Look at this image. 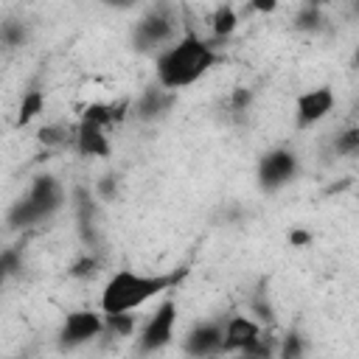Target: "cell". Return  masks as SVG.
<instances>
[{
	"label": "cell",
	"instance_id": "obj_4",
	"mask_svg": "<svg viewBox=\"0 0 359 359\" xmlns=\"http://www.w3.org/2000/svg\"><path fill=\"white\" fill-rule=\"evenodd\" d=\"M177 20L171 14V8L160 6V8H151L149 14H143L135 28H132V45L143 53L149 50H157L163 53L171 42H177Z\"/></svg>",
	"mask_w": 359,
	"mask_h": 359
},
{
	"label": "cell",
	"instance_id": "obj_21",
	"mask_svg": "<svg viewBox=\"0 0 359 359\" xmlns=\"http://www.w3.org/2000/svg\"><path fill=\"white\" fill-rule=\"evenodd\" d=\"M107 320V331L115 334V337H129L135 331V314H104Z\"/></svg>",
	"mask_w": 359,
	"mask_h": 359
},
{
	"label": "cell",
	"instance_id": "obj_12",
	"mask_svg": "<svg viewBox=\"0 0 359 359\" xmlns=\"http://www.w3.org/2000/svg\"><path fill=\"white\" fill-rule=\"evenodd\" d=\"M174 101H177V93L165 90V87H160V84H151V87H146V90L140 93V98L132 104V115H135L137 121H157V118H163V115L174 107Z\"/></svg>",
	"mask_w": 359,
	"mask_h": 359
},
{
	"label": "cell",
	"instance_id": "obj_7",
	"mask_svg": "<svg viewBox=\"0 0 359 359\" xmlns=\"http://www.w3.org/2000/svg\"><path fill=\"white\" fill-rule=\"evenodd\" d=\"M174 328H177V300L174 297H165L163 303H157V309L143 323V328L137 334V351L140 353H157V351H163L165 345H171Z\"/></svg>",
	"mask_w": 359,
	"mask_h": 359
},
{
	"label": "cell",
	"instance_id": "obj_27",
	"mask_svg": "<svg viewBox=\"0 0 359 359\" xmlns=\"http://www.w3.org/2000/svg\"><path fill=\"white\" fill-rule=\"evenodd\" d=\"M311 241V233H306V230H292L289 233V244L292 247H306Z\"/></svg>",
	"mask_w": 359,
	"mask_h": 359
},
{
	"label": "cell",
	"instance_id": "obj_23",
	"mask_svg": "<svg viewBox=\"0 0 359 359\" xmlns=\"http://www.w3.org/2000/svg\"><path fill=\"white\" fill-rule=\"evenodd\" d=\"M300 348H303V342H300V337L292 331V334H286V337L280 339L278 359H300Z\"/></svg>",
	"mask_w": 359,
	"mask_h": 359
},
{
	"label": "cell",
	"instance_id": "obj_5",
	"mask_svg": "<svg viewBox=\"0 0 359 359\" xmlns=\"http://www.w3.org/2000/svg\"><path fill=\"white\" fill-rule=\"evenodd\" d=\"M300 171V160L292 149H283V146H275L269 151L261 154L258 160V188L264 194H278L280 188H286Z\"/></svg>",
	"mask_w": 359,
	"mask_h": 359
},
{
	"label": "cell",
	"instance_id": "obj_15",
	"mask_svg": "<svg viewBox=\"0 0 359 359\" xmlns=\"http://www.w3.org/2000/svg\"><path fill=\"white\" fill-rule=\"evenodd\" d=\"M210 28L216 39H227L236 28H238V14L233 6H216L213 17H210Z\"/></svg>",
	"mask_w": 359,
	"mask_h": 359
},
{
	"label": "cell",
	"instance_id": "obj_10",
	"mask_svg": "<svg viewBox=\"0 0 359 359\" xmlns=\"http://www.w3.org/2000/svg\"><path fill=\"white\" fill-rule=\"evenodd\" d=\"M73 208H76V224H79V236L81 241L87 244L90 252L98 250L101 244V236H98V205H95V196L84 188V185H76L73 188Z\"/></svg>",
	"mask_w": 359,
	"mask_h": 359
},
{
	"label": "cell",
	"instance_id": "obj_28",
	"mask_svg": "<svg viewBox=\"0 0 359 359\" xmlns=\"http://www.w3.org/2000/svg\"><path fill=\"white\" fill-rule=\"evenodd\" d=\"M255 11H275V3H252Z\"/></svg>",
	"mask_w": 359,
	"mask_h": 359
},
{
	"label": "cell",
	"instance_id": "obj_26",
	"mask_svg": "<svg viewBox=\"0 0 359 359\" xmlns=\"http://www.w3.org/2000/svg\"><path fill=\"white\" fill-rule=\"evenodd\" d=\"M22 269V264H17V252L14 250H3V275H17Z\"/></svg>",
	"mask_w": 359,
	"mask_h": 359
},
{
	"label": "cell",
	"instance_id": "obj_11",
	"mask_svg": "<svg viewBox=\"0 0 359 359\" xmlns=\"http://www.w3.org/2000/svg\"><path fill=\"white\" fill-rule=\"evenodd\" d=\"M264 337V328L250 314H233L224 320V353H244Z\"/></svg>",
	"mask_w": 359,
	"mask_h": 359
},
{
	"label": "cell",
	"instance_id": "obj_9",
	"mask_svg": "<svg viewBox=\"0 0 359 359\" xmlns=\"http://www.w3.org/2000/svg\"><path fill=\"white\" fill-rule=\"evenodd\" d=\"M334 109V93L328 84L323 87H311L306 93H300L294 98V121L300 129H311L320 121L328 118V112Z\"/></svg>",
	"mask_w": 359,
	"mask_h": 359
},
{
	"label": "cell",
	"instance_id": "obj_3",
	"mask_svg": "<svg viewBox=\"0 0 359 359\" xmlns=\"http://www.w3.org/2000/svg\"><path fill=\"white\" fill-rule=\"evenodd\" d=\"M65 205V188L53 174H39L34 177L28 194L17 199L8 210V224L14 230H28L42 222H50Z\"/></svg>",
	"mask_w": 359,
	"mask_h": 359
},
{
	"label": "cell",
	"instance_id": "obj_16",
	"mask_svg": "<svg viewBox=\"0 0 359 359\" xmlns=\"http://www.w3.org/2000/svg\"><path fill=\"white\" fill-rule=\"evenodd\" d=\"M45 109V93L42 90H28L20 101V112H17V126H28L39 112Z\"/></svg>",
	"mask_w": 359,
	"mask_h": 359
},
{
	"label": "cell",
	"instance_id": "obj_17",
	"mask_svg": "<svg viewBox=\"0 0 359 359\" xmlns=\"http://www.w3.org/2000/svg\"><path fill=\"white\" fill-rule=\"evenodd\" d=\"M334 151L345 154V157H356V151H359V126H348L345 132H339L334 137Z\"/></svg>",
	"mask_w": 359,
	"mask_h": 359
},
{
	"label": "cell",
	"instance_id": "obj_8",
	"mask_svg": "<svg viewBox=\"0 0 359 359\" xmlns=\"http://www.w3.org/2000/svg\"><path fill=\"white\" fill-rule=\"evenodd\" d=\"M182 351L191 359H210L216 353H224V323L219 320H202L182 337Z\"/></svg>",
	"mask_w": 359,
	"mask_h": 359
},
{
	"label": "cell",
	"instance_id": "obj_20",
	"mask_svg": "<svg viewBox=\"0 0 359 359\" xmlns=\"http://www.w3.org/2000/svg\"><path fill=\"white\" fill-rule=\"evenodd\" d=\"M320 22H323V14H320V6H314V3L303 6L294 17V28H300V31H317Z\"/></svg>",
	"mask_w": 359,
	"mask_h": 359
},
{
	"label": "cell",
	"instance_id": "obj_30",
	"mask_svg": "<svg viewBox=\"0 0 359 359\" xmlns=\"http://www.w3.org/2000/svg\"><path fill=\"white\" fill-rule=\"evenodd\" d=\"M356 157H359V151H356Z\"/></svg>",
	"mask_w": 359,
	"mask_h": 359
},
{
	"label": "cell",
	"instance_id": "obj_13",
	"mask_svg": "<svg viewBox=\"0 0 359 359\" xmlns=\"http://www.w3.org/2000/svg\"><path fill=\"white\" fill-rule=\"evenodd\" d=\"M73 146H76V151L81 157H109V151H112L107 129H101L95 123H87V121H79L76 123Z\"/></svg>",
	"mask_w": 359,
	"mask_h": 359
},
{
	"label": "cell",
	"instance_id": "obj_25",
	"mask_svg": "<svg viewBox=\"0 0 359 359\" xmlns=\"http://www.w3.org/2000/svg\"><path fill=\"white\" fill-rule=\"evenodd\" d=\"M250 101H252V93L247 87H236V93H233V109L236 112H244L250 107Z\"/></svg>",
	"mask_w": 359,
	"mask_h": 359
},
{
	"label": "cell",
	"instance_id": "obj_29",
	"mask_svg": "<svg viewBox=\"0 0 359 359\" xmlns=\"http://www.w3.org/2000/svg\"><path fill=\"white\" fill-rule=\"evenodd\" d=\"M353 67L359 70V48H356V53H353Z\"/></svg>",
	"mask_w": 359,
	"mask_h": 359
},
{
	"label": "cell",
	"instance_id": "obj_6",
	"mask_svg": "<svg viewBox=\"0 0 359 359\" xmlns=\"http://www.w3.org/2000/svg\"><path fill=\"white\" fill-rule=\"evenodd\" d=\"M107 331V320L104 311H93V309H76L67 311L62 320V328L56 334V342L62 351H76L87 342H93L95 337H101Z\"/></svg>",
	"mask_w": 359,
	"mask_h": 359
},
{
	"label": "cell",
	"instance_id": "obj_18",
	"mask_svg": "<svg viewBox=\"0 0 359 359\" xmlns=\"http://www.w3.org/2000/svg\"><path fill=\"white\" fill-rule=\"evenodd\" d=\"M98 269H101V258L87 250L79 261H73V266H70L67 272H70V278H93Z\"/></svg>",
	"mask_w": 359,
	"mask_h": 359
},
{
	"label": "cell",
	"instance_id": "obj_24",
	"mask_svg": "<svg viewBox=\"0 0 359 359\" xmlns=\"http://www.w3.org/2000/svg\"><path fill=\"white\" fill-rule=\"evenodd\" d=\"M115 188H118V177L115 174H107V177H101V182H98V196L101 199H115Z\"/></svg>",
	"mask_w": 359,
	"mask_h": 359
},
{
	"label": "cell",
	"instance_id": "obj_2",
	"mask_svg": "<svg viewBox=\"0 0 359 359\" xmlns=\"http://www.w3.org/2000/svg\"><path fill=\"white\" fill-rule=\"evenodd\" d=\"M185 269H174V272H157V275H146V272H135V269H118L107 278L104 289H101V311L109 314H132L140 306H146L149 300L168 294L180 280H182Z\"/></svg>",
	"mask_w": 359,
	"mask_h": 359
},
{
	"label": "cell",
	"instance_id": "obj_14",
	"mask_svg": "<svg viewBox=\"0 0 359 359\" xmlns=\"http://www.w3.org/2000/svg\"><path fill=\"white\" fill-rule=\"evenodd\" d=\"M129 112H132V104H129L126 98H121V101H90V104L81 109L79 121L95 123V126H101V129H109V126H118Z\"/></svg>",
	"mask_w": 359,
	"mask_h": 359
},
{
	"label": "cell",
	"instance_id": "obj_22",
	"mask_svg": "<svg viewBox=\"0 0 359 359\" xmlns=\"http://www.w3.org/2000/svg\"><path fill=\"white\" fill-rule=\"evenodd\" d=\"M0 36H3V42L6 45H22V39H25V28H22V22H14V20H8V22H3L0 25Z\"/></svg>",
	"mask_w": 359,
	"mask_h": 359
},
{
	"label": "cell",
	"instance_id": "obj_19",
	"mask_svg": "<svg viewBox=\"0 0 359 359\" xmlns=\"http://www.w3.org/2000/svg\"><path fill=\"white\" fill-rule=\"evenodd\" d=\"M39 143L45 146V149H59V146H65L67 143V129L65 126H59V123H48V126H42L39 129Z\"/></svg>",
	"mask_w": 359,
	"mask_h": 359
},
{
	"label": "cell",
	"instance_id": "obj_1",
	"mask_svg": "<svg viewBox=\"0 0 359 359\" xmlns=\"http://www.w3.org/2000/svg\"><path fill=\"white\" fill-rule=\"evenodd\" d=\"M216 62H219V53H216L213 42H208L191 25H185V34L177 42H171L163 53H157L154 79L160 87L180 93L185 87L196 84L205 73H210Z\"/></svg>",
	"mask_w": 359,
	"mask_h": 359
}]
</instances>
